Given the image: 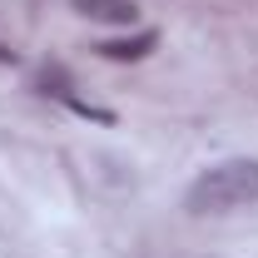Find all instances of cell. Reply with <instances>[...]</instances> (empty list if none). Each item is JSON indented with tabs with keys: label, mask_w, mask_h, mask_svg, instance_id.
<instances>
[{
	"label": "cell",
	"mask_w": 258,
	"mask_h": 258,
	"mask_svg": "<svg viewBox=\"0 0 258 258\" xmlns=\"http://www.w3.org/2000/svg\"><path fill=\"white\" fill-rule=\"evenodd\" d=\"M189 214H233L258 204V159H224L189 184Z\"/></svg>",
	"instance_id": "6da1fadb"
},
{
	"label": "cell",
	"mask_w": 258,
	"mask_h": 258,
	"mask_svg": "<svg viewBox=\"0 0 258 258\" xmlns=\"http://www.w3.org/2000/svg\"><path fill=\"white\" fill-rule=\"evenodd\" d=\"M75 10L99 25H134V15H139L134 0H75Z\"/></svg>",
	"instance_id": "7a4b0ae2"
},
{
	"label": "cell",
	"mask_w": 258,
	"mask_h": 258,
	"mask_svg": "<svg viewBox=\"0 0 258 258\" xmlns=\"http://www.w3.org/2000/svg\"><path fill=\"white\" fill-rule=\"evenodd\" d=\"M154 45H159V35H154V30H139V35H129V40H104L99 55H104V60H144Z\"/></svg>",
	"instance_id": "3957f363"
},
{
	"label": "cell",
	"mask_w": 258,
	"mask_h": 258,
	"mask_svg": "<svg viewBox=\"0 0 258 258\" xmlns=\"http://www.w3.org/2000/svg\"><path fill=\"white\" fill-rule=\"evenodd\" d=\"M0 64H20V55H15L10 45H0Z\"/></svg>",
	"instance_id": "277c9868"
}]
</instances>
